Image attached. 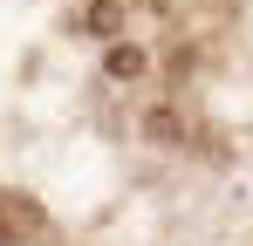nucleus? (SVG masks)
<instances>
[{
	"label": "nucleus",
	"instance_id": "obj_1",
	"mask_svg": "<svg viewBox=\"0 0 253 246\" xmlns=\"http://www.w3.org/2000/svg\"><path fill=\"white\" fill-rule=\"evenodd\" d=\"M137 130H144V144H192V123H185V110L178 103H144V117H137Z\"/></svg>",
	"mask_w": 253,
	"mask_h": 246
},
{
	"label": "nucleus",
	"instance_id": "obj_2",
	"mask_svg": "<svg viewBox=\"0 0 253 246\" xmlns=\"http://www.w3.org/2000/svg\"><path fill=\"white\" fill-rule=\"evenodd\" d=\"M144 69H151V55H144L137 41H110V48H103V76L110 82H144Z\"/></svg>",
	"mask_w": 253,
	"mask_h": 246
},
{
	"label": "nucleus",
	"instance_id": "obj_3",
	"mask_svg": "<svg viewBox=\"0 0 253 246\" xmlns=\"http://www.w3.org/2000/svg\"><path fill=\"white\" fill-rule=\"evenodd\" d=\"M28 233H42V212L28 199H7L0 192V240H28Z\"/></svg>",
	"mask_w": 253,
	"mask_h": 246
},
{
	"label": "nucleus",
	"instance_id": "obj_4",
	"mask_svg": "<svg viewBox=\"0 0 253 246\" xmlns=\"http://www.w3.org/2000/svg\"><path fill=\"white\" fill-rule=\"evenodd\" d=\"M117 21H124V7H117V0H96V7L83 14V28H89L96 41H117Z\"/></svg>",
	"mask_w": 253,
	"mask_h": 246
}]
</instances>
